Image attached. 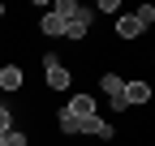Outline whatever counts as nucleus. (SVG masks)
I'll use <instances>...</instances> for the list:
<instances>
[{"mask_svg": "<svg viewBox=\"0 0 155 146\" xmlns=\"http://www.w3.org/2000/svg\"><path fill=\"white\" fill-rule=\"evenodd\" d=\"M5 146H30V138H26L22 129H9V133H5Z\"/></svg>", "mask_w": 155, "mask_h": 146, "instance_id": "obj_12", "label": "nucleus"}, {"mask_svg": "<svg viewBox=\"0 0 155 146\" xmlns=\"http://www.w3.org/2000/svg\"><path fill=\"white\" fill-rule=\"evenodd\" d=\"M56 129H61L65 138H73V133H78V120H73L69 112H61V120H56Z\"/></svg>", "mask_w": 155, "mask_h": 146, "instance_id": "obj_11", "label": "nucleus"}, {"mask_svg": "<svg viewBox=\"0 0 155 146\" xmlns=\"http://www.w3.org/2000/svg\"><path fill=\"white\" fill-rule=\"evenodd\" d=\"M151 103V86L147 82H125V107H142Z\"/></svg>", "mask_w": 155, "mask_h": 146, "instance_id": "obj_7", "label": "nucleus"}, {"mask_svg": "<svg viewBox=\"0 0 155 146\" xmlns=\"http://www.w3.org/2000/svg\"><path fill=\"white\" fill-rule=\"evenodd\" d=\"M78 133H86V138H99V142H112L116 129L104 120V116H86V120H78Z\"/></svg>", "mask_w": 155, "mask_h": 146, "instance_id": "obj_3", "label": "nucleus"}, {"mask_svg": "<svg viewBox=\"0 0 155 146\" xmlns=\"http://www.w3.org/2000/svg\"><path fill=\"white\" fill-rule=\"evenodd\" d=\"M91 17H95L91 9H78V13L69 17V22H65V39H73V43H78V39H86V30H91Z\"/></svg>", "mask_w": 155, "mask_h": 146, "instance_id": "obj_4", "label": "nucleus"}, {"mask_svg": "<svg viewBox=\"0 0 155 146\" xmlns=\"http://www.w3.org/2000/svg\"><path fill=\"white\" fill-rule=\"evenodd\" d=\"M116 34H121L125 43H134V39H138V34H142V22H138V17H134V13H125V17H116Z\"/></svg>", "mask_w": 155, "mask_h": 146, "instance_id": "obj_8", "label": "nucleus"}, {"mask_svg": "<svg viewBox=\"0 0 155 146\" xmlns=\"http://www.w3.org/2000/svg\"><path fill=\"white\" fill-rule=\"evenodd\" d=\"M0 146H5V133H0Z\"/></svg>", "mask_w": 155, "mask_h": 146, "instance_id": "obj_16", "label": "nucleus"}, {"mask_svg": "<svg viewBox=\"0 0 155 146\" xmlns=\"http://www.w3.org/2000/svg\"><path fill=\"white\" fill-rule=\"evenodd\" d=\"M99 90L108 95V103L116 107V112H125V78H116V73H104V78H99Z\"/></svg>", "mask_w": 155, "mask_h": 146, "instance_id": "obj_1", "label": "nucleus"}, {"mask_svg": "<svg viewBox=\"0 0 155 146\" xmlns=\"http://www.w3.org/2000/svg\"><path fill=\"white\" fill-rule=\"evenodd\" d=\"M65 112L73 116V120H86V116H95V99L91 95H82V90H78V95L65 103Z\"/></svg>", "mask_w": 155, "mask_h": 146, "instance_id": "obj_5", "label": "nucleus"}, {"mask_svg": "<svg viewBox=\"0 0 155 146\" xmlns=\"http://www.w3.org/2000/svg\"><path fill=\"white\" fill-rule=\"evenodd\" d=\"M43 73H48V90H69V69L56 60V56H43Z\"/></svg>", "mask_w": 155, "mask_h": 146, "instance_id": "obj_2", "label": "nucleus"}, {"mask_svg": "<svg viewBox=\"0 0 155 146\" xmlns=\"http://www.w3.org/2000/svg\"><path fill=\"white\" fill-rule=\"evenodd\" d=\"M134 17H138V22H142V30H147V26L155 22V9H151V5H142V9H138V13H134Z\"/></svg>", "mask_w": 155, "mask_h": 146, "instance_id": "obj_13", "label": "nucleus"}, {"mask_svg": "<svg viewBox=\"0 0 155 146\" xmlns=\"http://www.w3.org/2000/svg\"><path fill=\"white\" fill-rule=\"evenodd\" d=\"M39 30H43L48 39H65V22L56 13H43V17H39Z\"/></svg>", "mask_w": 155, "mask_h": 146, "instance_id": "obj_9", "label": "nucleus"}, {"mask_svg": "<svg viewBox=\"0 0 155 146\" xmlns=\"http://www.w3.org/2000/svg\"><path fill=\"white\" fill-rule=\"evenodd\" d=\"M0 17H5V5H0Z\"/></svg>", "mask_w": 155, "mask_h": 146, "instance_id": "obj_15", "label": "nucleus"}, {"mask_svg": "<svg viewBox=\"0 0 155 146\" xmlns=\"http://www.w3.org/2000/svg\"><path fill=\"white\" fill-rule=\"evenodd\" d=\"M9 125H13V112H9V107H0V133H9Z\"/></svg>", "mask_w": 155, "mask_h": 146, "instance_id": "obj_14", "label": "nucleus"}, {"mask_svg": "<svg viewBox=\"0 0 155 146\" xmlns=\"http://www.w3.org/2000/svg\"><path fill=\"white\" fill-rule=\"evenodd\" d=\"M26 82H22V65H0V90H9V95H17Z\"/></svg>", "mask_w": 155, "mask_h": 146, "instance_id": "obj_6", "label": "nucleus"}, {"mask_svg": "<svg viewBox=\"0 0 155 146\" xmlns=\"http://www.w3.org/2000/svg\"><path fill=\"white\" fill-rule=\"evenodd\" d=\"M78 9H82V5H78V0H56V5H52V13L61 17V22H69V17H73Z\"/></svg>", "mask_w": 155, "mask_h": 146, "instance_id": "obj_10", "label": "nucleus"}]
</instances>
